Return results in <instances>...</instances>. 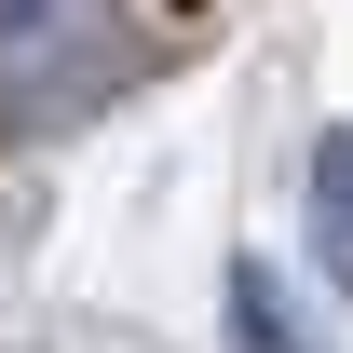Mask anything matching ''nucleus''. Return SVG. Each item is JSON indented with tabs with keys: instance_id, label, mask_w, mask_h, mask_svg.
<instances>
[{
	"instance_id": "nucleus-1",
	"label": "nucleus",
	"mask_w": 353,
	"mask_h": 353,
	"mask_svg": "<svg viewBox=\"0 0 353 353\" xmlns=\"http://www.w3.org/2000/svg\"><path fill=\"white\" fill-rule=\"evenodd\" d=\"M136 82L123 0H0V136H54Z\"/></svg>"
},
{
	"instance_id": "nucleus-2",
	"label": "nucleus",
	"mask_w": 353,
	"mask_h": 353,
	"mask_svg": "<svg viewBox=\"0 0 353 353\" xmlns=\"http://www.w3.org/2000/svg\"><path fill=\"white\" fill-rule=\"evenodd\" d=\"M312 245H326V272L353 285V123L312 150Z\"/></svg>"
},
{
	"instance_id": "nucleus-3",
	"label": "nucleus",
	"mask_w": 353,
	"mask_h": 353,
	"mask_svg": "<svg viewBox=\"0 0 353 353\" xmlns=\"http://www.w3.org/2000/svg\"><path fill=\"white\" fill-rule=\"evenodd\" d=\"M231 353H299V312H285V272H231Z\"/></svg>"
}]
</instances>
